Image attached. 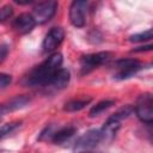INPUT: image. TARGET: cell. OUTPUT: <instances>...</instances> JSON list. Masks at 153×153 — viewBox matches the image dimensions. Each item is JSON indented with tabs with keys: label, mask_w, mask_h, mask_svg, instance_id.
I'll return each instance as SVG.
<instances>
[{
	"label": "cell",
	"mask_w": 153,
	"mask_h": 153,
	"mask_svg": "<svg viewBox=\"0 0 153 153\" xmlns=\"http://www.w3.org/2000/svg\"><path fill=\"white\" fill-rule=\"evenodd\" d=\"M62 60L63 59L60 53L51 54L44 62H42L30 73L27 76V85L45 87L53 75L61 68Z\"/></svg>",
	"instance_id": "1"
},
{
	"label": "cell",
	"mask_w": 153,
	"mask_h": 153,
	"mask_svg": "<svg viewBox=\"0 0 153 153\" xmlns=\"http://www.w3.org/2000/svg\"><path fill=\"white\" fill-rule=\"evenodd\" d=\"M135 114L141 122L153 124V94H141L137 98Z\"/></svg>",
	"instance_id": "2"
},
{
	"label": "cell",
	"mask_w": 153,
	"mask_h": 153,
	"mask_svg": "<svg viewBox=\"0 0 153 153\" xmlns=\"http://www.w3.org/2000/svg\"><path fill=\"white\" fill-rule=\"evenodd\" d=\"M57 0H43L32 11V17L37 24H44L49 22L56 13Z\"/></svg>",
	"instance_id": "3"
},
{
	"label": "cell",
	"mask_w": 153,
	"mask_h": 153,
	"mask_svg": "<svg viewBox=\"0 0 153 153\" xmlns=\"http://www.w3.org/2000/svg\"><path fill=\"white\" fill-rule=\"evenodd\" d=\"M110 59V53L106 51H100V53H94V54H88L84 55L80 59V69L81 74H87L94 68L104 65L108 62Z\"/></svg>",
	"instance_id": "4"
},
{
	"label": "cell",
	"mask_w": 153,
	"mask_h": 153,
	"mask_svg": "<svg viewBox=\"0 0 153 153\" xmlns=\"http://www.w3.org/2000/svg\"><path fill=\"white\" fill-rule=\"evenodd\" d=\"M87 0H73L69 7V20L73 26L82 27L86 24Z\"/></svg>",
	"instance_id": "5"
},
{
	"label": "cell",
	"mask_w": 153,
	"mask_h": 153,
	"mask_svg": "<svg viewBox=\"0 0 153 153\" xmlns=\"http://www.w3.org/2000/svg\"><path fill=\"white\" fill-rule=\"evenodd\" d=\"M102 141V133L99 129H91L86 133H84L74 145L75 152H82L94 148L99 142Z\"/></svg>",
	"instance_id": "6"
},
{
	"label": "cell",
	"mask_w": 153,
	"mask_h": 153,
	"mask_svg": "<svg viewBox=\"0 0 153 153\" xmlns=\"http://www.w3.org/2000/svg\"><path fill=\"white\" fill-rule=\"evenodd\" d=\"M115 68H116L115 78L122 80V79L130 78L133 74L140 71L141 63L134 59H122L115 63Z\"/></svg>",
	"instance_id": "7"
},
{
	"label": "cell",
	"mask_w": 153,
	"mask_h": 153,
	"mask_svg": "<svg viewBox=\"0 0 153 153\" xmlns=\"http://www.w3.org/2000/svg\"><path fill=\"white\" fill-rule=\"evenodd\" d=\"M63 38H65V31L62 27H60V26L51 27L43 39V44H42L43 51L53 53L62 43Z\"/></svg>",
	"instance_id": "8"
},
{
	"label": "cell",
	"mask_w": 153,
	"mask_h": 153,
	"mask_svg": "<svg viewBox=\"0 0 153 153\" xmlns=\"http://www.w3.org/2000/svg\"><path fill=\"white\" fill-rule=\"evenodd\" d=\"M36 20L35 18L32 17V14H29V13H23V14H19L12 23V26L16 32L18 33H29L30 31H32V29L35 27L36 25Z\"/></svg>",
	"instance_id": "9"
},
{
	"label": "cell",
	"mask_w": 153,
	"mask_h": 153,
	"mask_svg": "<svg viewBox=\"0 0 153 153\" xmlns=\"http://www.w3.org/2000/svg\"><path fill=\"white\" fill-rule=\"evenodd\" d=\"M121 127V120L117 118L116 116H111L108 118V121L104 123L103 128L100 129L102 133V141H111L116 133L118 131Z\"/></svg>",
	"instance_id": "10"
},
{
	"label": "cell",
	"mask_w": 153,
	"mask_h": 153,
	"mask_svg": "<svg viewBox=\"0 0 153 153\" xmlns=\"http://www.w3.org/2000/svg\"><path fill=\"white\" fill-rule=\"evenodd\" d=\"M71 80V74L67 69L60 68L50 79V81L48 82V85L45 87H51L54 90H62L65 88Z\"/></svg>",
	"instance_id": "11"
},
{
	"label": "cell",
	"mask_w": 153,
	"mask_h": 153,
	"mask_svg": "<svg viewBox=\"0 0 153 153\" xmlns=\"http://www.w3.org/2000/svg\"><path fill=\"white\" fill-rule=\"evenodd\" d=\"M29 102H30V98L27 96H17L1 105V115H5L10 111L23 109L29 104Z\"/></svg>",
	"instance_id": "12"
},
{
	"label": "cell",
	"mask_w": 153,
	"mask_h": 153,
	"mask_svg": "<svg viewBox=\"0 0 153 153\" xmlns=\"http://www.w3.org/2000/svg\"><path fill=\"white\" fill-rule=\"evenodd\" d=\"M76 129L72 126H68V127H63L56 131H54L53 136H51V140L56 145H60V143H63L66 141H68L74 134H75Z\"/></svg>",
	"instance_id": "13"
},
{
	"label": "cell",
	"mask_w": 153,
	"mask_h": 153,
	"mask_svg": "<svg viewBox=\"0 0 153 153\" xmlns=\"http://www.w3.org/2000/svg\"><path fill=\"white\" fill-rule=\"evenodd\" d=\"M91 102V98H85V99H72L69 102H67L63 106L65 111L68 112H75V111H80L81 109H84L88 103Z\"/></svg>",
	"instance_id": "14"
},
{
	"label": "cell",
	"mask_w": 153,
	"mask_h": 153,
	"mask_svg": "<svg viewBox=\"0 0 153 153\" xmlns=\"http://www.w3.org/2000/svg\"><path fill=\"white\" fill-rule=\"evenodd\" d=\"M114 100H102L99 103H97L94 106H92V109L90 110V117H96V116H99L100 114H103L105 110H108L110 106L114 105Z\"/></svg>",
	"instance_id": "15"
},
{
	"label": "cell",
	"mask_w": 153,
	"mask_h": 153,
	"mask_svg": "<svg viewBox=\"0 0 153 153\" xmlns=\"http://www.w3.org/2000/svg\"><path fill=\"white\" fill-rule=\"evenodd\" d=\"M152 38H153V27H151L143 32H139V33L130 36L129 41L130 42H143V41H149Z\"/></svg>",
	"instance_id": "16"
},
{
	"label": "cell",
	"mask_w": 153,
	"mask_h": 153,
	"mask_svg": "<svg viewBox=\"0 0 153 153\" xmlns=\"http://www.w3.org/2000/svg\"><path fill=\"white\" fill-rule=\"evenodd\" d=\"M22 122H11V123H6L1 127V139H4L6 135L11 134L12 131H14L19 126H20Z\"/></svg>",
	"instance_id": "17"
},
{
	"label": "cell",
	"mask_w": 153,
	"mask_h": 153,
	"mask_svg": "<svg viewBox=\"0 0 153 153\" xmlns=\"http://www.w3.org/2000/svg\"><path fill=\"white\" fill-rule=\"evenodd\" d=\"M133 111H135V108H133V106H130V105H127V106L120 109L117 112H115L114 116H116V117L120 118V120H123V118H127L129 115H131Z\"/></svg>",
	"instance_id": "18"
},
{
	"label": "cell",
	"mask_w": 153,
	"mask_h": 153,
	"mask_svg": "<svg viewBox=\"0 0 153 153\" xmlns=\"http://www.w3.org/2000/svg\"><path fill=\"white\" fill-rule=\"evenodd\" d=\"M13 14V8L10 6V5H6V6H4L2 8H1V11H0V20L4 23V22H6L7 19H10V17Z\"/></svg>",
	"instance_id": "19"
},
{
	"label": "cell",
	"mask_w": 153,
	"mask_h": 153,
	"mask_svg": "<svg viewBox=\"0 0 153 153\" xmlns=\"http://www.w3.org/2000/svg\"><path fill=\"white\" fill-rule=\"evenodd\" d=\"M12 81V78L11 75L8 74H5V73H1L0 74V87L1 88H6Z\"/></svg>",
	"instance_id": "20"
},
{
	"label": "cell",
	"mask_w": 153,
	"mask_h": 153,
	"mask_svg": "<svg viewBox=\"0 0 153 153\" xmlns=\"http://www.w3.org/2000/svg\"><path fill=\"white\" fill-rule=\"evenodd\" d=\"M148 50H153V44H147V45H142L133 49V51H148Z\"/></svg>",
	"instance_id": "21"
},
{
	"label": "cell",
	"mask_w": 153,
	"mask_h": 153,
	"mask_svg": "<svg viewBox=\"0 0 153 153\" xmlns=\"http://www.w3.org/2000/svg\"><path fill=\"white\" fill-rule=\"evenodd\" d=\"M0 50H1L0 62L2 63V62H4V60L6 59V55H7V45H6V44H2V45H1V48H0Z\"/></svg>",
	"instance_id": "22"
},
{
	"label": "cell",
	"mask_w": 153,
	"mask_h": 153,
	"mask_svg": "<svg viewBox=\"0 0 153 153\" xmlns=\"http://www.w3.org/2000/svg\"><path fill=\"white\" fill-rule=\"evenodd\" d=\"M13 1L18 5H27V4H31L33 0H13Z\"/></svg>",
	"instance_id": "23"
},
{
	"label": "cell",
	"mask_w": 153,
	"mask_h": 153,
	"mask_svg": "<svg viewBox=\"0 0 153 153\" xmlns=\"http://www.w3.org/2000/svg\"><path fill=\"white\" fill-rule=\"evenodd\" d=\"M151 66H153V62H152V65H151Z\"/></svg>",
	"instance_id": "24"
}]
</instances>
